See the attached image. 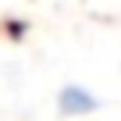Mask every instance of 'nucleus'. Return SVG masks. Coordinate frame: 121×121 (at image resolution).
Listing matches in <instances>:
<instances>
[{"label":"nucleus","mask_w":121,"mask_h":121,"mask_svg":"<svg viewBox=\"0 0 121 121\" xmlns=\"http://www.w3.org/2000/svg\"><path fill=\"white\" fill-rule=\"evenodd\" d=\"M57 103H60L64 114H89V110H96V96L89 89H82V86H64Z\"/></svg>","instance_id":"nucleus-1"}]
</instances>
